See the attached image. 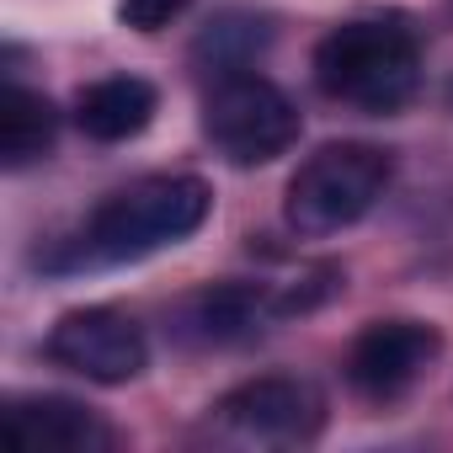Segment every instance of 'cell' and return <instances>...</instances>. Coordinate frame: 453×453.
<instances>
[{
	"label": "cell",
	"instance_id": "cell-1",
	"mask_svg": "<svg viewBox=\"0 0 453 453\" xmlns=\"http://www.w3.org/2000/svg\"><path fill=\"white\" fill-rule=\"evenodd\" d=\"M213 192L203 176H144L91 208V219L75 235V262H139L150 251H165L187 241L208 219Z\"/></svg>",
	"mask_w": 453,
	"mask_h": 453
},
{
	"label": "cell",
	"instance_id": "cell-2",
	"mask_svg": "<svg viewBox=\"0 0 453 453\" xmlns=\"http://www.w3.org/2000/svg\"><path fill=\"white\" fill-rule=\"evenodd\" d=\"M315 86L352 112H400L421 86V43L389 17L342 22L315 49Z\"/></svg>",
	"mask_w": 453,
	"mask_h": 453
},
{
	"label": "cell",
	"instance_id": "cell-3",
	"mask_svg": "<svg viewBox=\"0 0 453 453\" xmlns=\"http://www.w3.org/2000/svg\"><path fill=\"white\" fill-rule=\"evenodd\" d=\"M389 187V155L379 144H320L294 176H288V197H283V219L288 230L320 241V235H342L347 224H357Z\"/></svg>",
	"mask_w": 453,
	"mask_h": 453
},
{
	"label": "cell",
	"instance_id": "cell-4",
	"mask_svg": "<svg viewBox=\"0 0 453 453\" xmlns=\"http://www.w3.org/2000/svg\"><path fill=\"white\" fill-rule=\"evenodd\" d=\"M203 134L230 165H273L299 144V107L267 75L230 70L203 102Z\"/></svg>",
	"mask_w": 453,
	"mask_h": 453
},
{
	"label": "cell",
	"instance_id": "cell-5",
	"mask_svg": "<svg viewBox=\"0 0 453 453\" xmlns=\"http://www.w3.org/2000/svg\"><path fill=\"white\" fill-rule=\"evenodd\" d=\"M326 421V400L315 384L288 379V373H267V379H246L230 395L213 400V426L235 442H257V448H294L310 442Z\"/></svg>",
	"mask_w": 453,
	"mask_h": 453
},
{
	"label": "cell",
	"instance_id": "cell-6",
	"mask_svg": "<svg viewBox=\"0 0 453 453\" xmlns=\"http://www.w3.org/2000/svg\"><path fill=\"white\" fill-rule=\"evenodd\" d=\"M49 363H59L91 384H128L144 373L150 342H144V326L134 315L91 304V310L59 315V326L49 331Z\"/></svg>",
	"mask_w": 453,
	"mask_h": 453
},
{
	"label": "cell",
	"instance_id": "cell-7",
	"mask_svg": "<svg viewBox=\"0 0 453 453\" xmlns=\"http://www.w3.org/2000/svg\"><path fill=\"white\" fill-rule=\"evenodd\" d=\"M442 352V336L426 320H373L347 347V384L368 400L405 395Z\"/></svg>",
	"mask_w": 453,
	"mask_h": 453
},
{
	"label": "cell",
	"instance_id": "cell-8",
	"mask_svg": "<svg viewBox=\"0 0 453 453\" xmlns=\"http://www.w3.org/2000/svg\"><path fill=\"white\" fill-rule=\"evenodd\" d=\"M6 442L17 453H107L118 432L81 400L17 395L6 400Z\"/></svg>",
	"mask_w": 453,
	"mask_h": 453
},
{
	"label": "cell",
	"instance_id": "cell-9",
	"mask_svg": "<svg viewBox=\"0 0 453 453\" xmlns=\"http://www.w3.org/2000/svg\"><path fill=\"white\" fill-rule=\"evenodd\" d=\"M155 107H160V96L144 75H107L75 96V123L96 144H123L150 128Z\"/></svg>",
	"mask_w": 453,
	"mask_h": 453
},
{
	"label": "cell",
	"instance_id": "cell-10",
	"mask_svg": "<svg viewBox=\"0 0 453 453\" xmlns=\"http://www.w3.org/2000/svg\"><path fill=\"white\" fill-rule=\"evenodd\" d=\"M267 320H283L278 288H257V283H219L187 304V336L192 342H241V336L262 331Z\"/></svg>",
	"mask_w": 453,
	"mask_h": 453
},
{
	"label": "cell",
	"instance_id": "cell-11",
	"mask_svg": "<svg viewBox=\"0 0 453 453\" xmlns=\"http://www.w3.org/2000/svg\"><path fill=\"white\" fill-rule=\"evenodd\" d=\"M54 134H59V118H54L49 96L27 91L22 81H6V91H0V165L22 171V165L43 160L54 150Z\"/></svg>",
	"mask_w": 453,
	"mask_h": 453
},
{
	"label": "cell",
	"instance_id": "cell-12",
	"mask_svg": "<svg viewBox=\"0 0 453 453\" xmlns=\"http://www.w3.org/2000/svg\"><path fill=\"white\" fill-rule=\"evenodd\" d=\"M187 12V0H118V17H123V27H134V33H160L165 22H176Z\"/></svg>",
	"mask_w": 453,
	"mask_h": 453
}]
</instances>
